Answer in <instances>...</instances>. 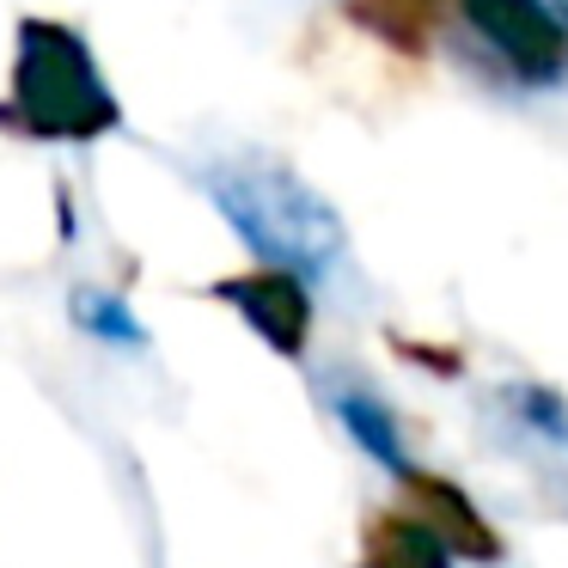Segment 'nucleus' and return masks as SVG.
Masks as SVG:
<instances>
[{
  "mask_svg": "<svg viewBox=\"0 0 568 568\" xmlns=\"http://www.w3.org/2000/svg\"><path fill=\"white\" fill-rule=\"evenodd\" d=\"M483 43L514 68L519 80H556L568 68V31L544 0H458Z\"/></svg>",
  "mask_w": 568,
  "mask_h": 568,
  "instance_id": "3",
  "label": "nucleus"
},
{
  "mask_svg": "<svg viewBox=\"0 0 568 568\" xmlns=\"http://www.w3.org/2000/svg\"><path fill=\"white\" fill-rule=\"evenodd\" d=\"M361 568H453V556L416 514H379L361 538Z\"/></svg>",
  "mask_w": 568,
  "mask_h": 568,
  "instance_id": "6",
  "label": "nucleus"
},
{
  "mask_svg": "<svg viewBox=\"0 0 568 568\" xmlns=\"http://www.w3.org/2000/svg\"><path fill=\"white\" fill-rule=\"evenodd\" d=\"M343 422L355 428V440L367 446L379 465H392V470H409L404 465V446H397V428H392V416H385L373 397H343Z\"/></svg>",
  "mask_w": 568,
  "mask_h": 568,
  "instance_id": "7",
  "label": "nucleus"
},
{
  "mask_svg": "<svg viewBox=\"0 0 568 568\" xmlns=\"http://www.w3.org/2000/svg\"><path fill=\"white\" fill-rule=\"evenodd\" d=\"M214 294L275 348V355L300 361L306 355V336H312V300L306 282L294 270H251V275H226Z\"/></svg>",
  "mask_w": 568,
  "mask_h": 568,
  "instance_id": "4",
  "label": "nucleus"
},
{
  "mask_svg": "<svg viewBox=\"0 0 568 568\" xmlns=\"http://www.w3.org/2000/svg\"><path fill=\"white\" fill-rule=\"evenodd\" d=\"M209 190L239 239L270 257V270H318L343 251V221L331 202L282 165H226Z\"/></svg>",
  "mask_w": 568,
  "mask_h": 568,
  "instance_id": "2",
  "label": "nucleus"
},
{
  "mask_svg": "<svg viewBox=\"0 0 568 568\" xmlns=\"http://www.w3.org/2000/svg\"><path fill=\"white\" fill-rule=\"evenodd\" d=\"M404 489L416 501V519L446 544V556H470V562H495L501 556V538L483 526V514L470 507V495L458 483L434 477V470H404Z\"/></svg>",
  "mask_w": 568,
  "mask_h": 568,
  "instance_id": "5",
  "label": "nucleus"
},
{
  "mask_svg": "<svg viewBox=\"0 0 568 568\" xmlns=\"http://www.w3.org/2000/svg\"><path fill=\"white\" fill-rule=\"evenodd\" d=\"M13 123L38 141H99L123 123V104L111 99L87 38L55 19L19 26V62H13Z\"/></svg>",
  "mask_w": 568,
  "mask_h": 568,
  "instance_id": "1",
  "label": "nucleus"
}]
</instances>
